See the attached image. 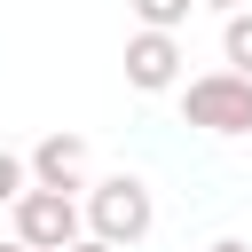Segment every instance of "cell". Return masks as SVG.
Wrapping results in <instances>:
<instances>
[{
  "label": "cell",
  "instance_id": "obj_1",
  "mask_svg": "<svg viewBox=\"0 0 252 252\" xmlns=\"http://www.w3.org/2000/svg\"><path fill=\"white\" fill-rule=\"evenodd\" d=\"M87 236H102V244H142L150 228H158V197H150V181L142 173H102V181H87Z\"/></svg>",
  "mask_w": 252,
  "mask_h": 252
},
{
  "label": "cell",
  "instance_id": "obj_2",
  "mask_svg": "<svg viewBox=\"0 0 252 252\" xmlns=\"http://www.w3.org/2000/svg\"><path fill=\"white\" fill-rule=\"evenodd\" d=\"M181 118L205 126V134H220V142L252 134V79H244V71H205V79H189V87H181Z\"/></svg>",
  "mask_w": 252,
  "mask_h": 252
},
{
  "label": "cell",
  "instance_id": "obj_3",
  "mask_svg": "<svg viewBox=\"0 0 252 252\" xmlns=\"http://www.w3.org/2000/svg\"><path fill=\"white\" fill-rule=\"evenodd\" d=\"M8 220H16V244H32V252H63L87 228L79 220V197H63V189H24L8 205Z\"/></svg>",
  "mask_w": 252,
  "mask_h": 252
},
{
  "label": "cell",
  "instance_id": "obj_4",
  "mask_svg": "<svg viewBox=\"0 0 252 252\" xmlns=\"http://www.w3.org/2000/svg\"><path fill=\"white\" fill-rule=\"evenodd\" d=\"M126 87H134V94L181 87V32H134V39H126Z\"/></svg>",
  "mask_w": 252,
  "mask_h": 252
},
{
  "label": "cell",
  "instance_id": "obj_5",
  "mask_svg": "<svg viewBox=\"0 0 252 252\" xmlns=\"http://www.w3.org/2000/svg\"><path fill=\"white\" fill-rule=\"evenodd\" d=\"M24 173H32V189H63V197H79L87 189V134H39V150L24 158Z\"/></svg>",
  "mask_w": 252,
  "mask_h": 252
},
{
  "label": "cell",
  "instance_id": "obj_6",
  "mask_svg": "<svg viewBox=\"0 0 252 252\" xmlns=\"http://www.w3.org/2000/svg\"><path fill=\"white\" fill-rule=\"evenodd\" d=\"M220 71H244L252 79V8H228L220 16Z\"/></svg>",
  "mask_w": 252,
  "mask_h": 252
},
{
  "label": "cell",
  "instance_id": "obj_7",
  "mask_svg": "<svg viewBox=\"0 0 252 252\" xmlns=\"http://www.w3.org/2000/svg\"><path fill=\"white\" fill-rule=\"evenodd\" d=\"M134 8V32H181L197 0H126Z\"/></svg>",
  "mask_w": 252,
  "mask_h": 252
},
{
  "label": "cell",
  "instance_id": "obj_8",
  "mask_svg": "<svg viewBox=\"0 0 252 252\" xmlns=\"http://www.w3.org/2000/svg\"><path fill=\"white\" fill-rule=\"evenodd\" d=\"M24 189H32V173H24V158H16V150H0V213H8V205H16Z\"/></svg>",
  "mask_w": 252,
  "mask_h": 252
},
{
  "label": "cell",
  "instance_id": "obj_9",
  "mask_svg": "<svg viewBox=\"0 0 252 252\" xmlns=\"http://www.w3.org/2000/svg\"><path fill=\"white\" fill-rule=\"evenodd\" d=\"M63 252H118V244H102V236H87V228H79V236H71Z\"/></svg>",
  "mask_w": 252,
  "mask_h": 252
},
{
  "label": "cell",
  "instance_id": "obj_10",
  "mask_svg": "<svg viewBox=\"0 0 252 252\" xmlns=\"http://www.w3.org/2000/svg\"><path fill=\"white\" fill-rule=\"evenodd\" d=\"M205 252H252V244H244V236H213Z\"/></svg>",
  "mask_w": 252,
  "mask_h": 252
},
{
  "label": "cell",
  "instance_id": "obj_11",
  "mask_svg": "<svg viewBox=\"0 0 252 252\" xmlns=\"http://www.w3.org/2000/svg\"><path fill=\"white\" fill-rule=\"evenodd\" d=\"M197 8H213V16H228V8H252V0H197Z\"/></svg>",
  "mask_w": 252,
  "mask_h": 252
},
{
  "label": "cell",
  "instance_id": "obj_12",
  "mask_svg": "<svg viewBox=\"0 0 252 252\" xmlns=\"http://www.w3.org/2000/svg\"><path fill=\"white\" fill-rule=\"evenodd\" d=\"M0 252H32V244H16V236H8V244H0Z\"/></svg>",
  "mask_w": 252,
  "mask_h": 252
}]
</instances>
